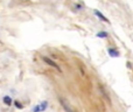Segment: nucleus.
<instances>
[{
	"mask_svg": "<svg viewBox=\"0 0 133 112\" xmlns=\"http://www.w3.org/2000/svg\"><path fill=\"white\" fill-rule=\"evenodd\" d=\"M42 60H43V61L46 62V63L48 64V65H50V67H53V68H55L56 70L58 71V73H62V69H61L60 67H58V64L56 63V62L51 61V60L49 58V57H47V56H42Z\"/></svg>",
	"mask_w": 133,
	"mask_h": 112,
	"instance_id": "1",
	"label": "nucleus"
},
{
	"mask_svg": "<svg viewBox=\"0 0 133 112\" xmlns=\"http://www.w3.org/2000/svg\"><path fill=\"white\" fill-rule=\"evenodd\" d=\"M94 13H95V15H96L101 21H103V22H105V23H110V20H109V19L106 18V16L104 15L103 13H101V12H99L98 9H95Z\"/></svg>",
	"mask_w": 133,
	"mask_h": 112,
	"instance_id": "2",
	"label": "nucleus"
},
{
	"mask_svg": "<svg viewBox=\"0 0 133 112\" xmlns=\"http://www.w3.org/2000/svg\"><path fill=\"white\" fill-rule=\"evenodd\" d=\"M108 53H109V55H110L111 57H119L120 56L119 50H118V49H116V48H113V47H109V48H108Z\"/></svg>",
	"mask_w": 133,
	"mask_h": 112,
	"instance_id": "3",
	"label": "nucleus"
},
{
	"mask_svg": "<svg viewBox=\"0 0 133 112\" xmlns=\"http://www.w3.org/2000/svg\"><path fill=\"white\" fill-rule=\"evenodd\" d=\"M84 8H85L84 4H82V2H76V4L74 5V7H72V9H71V11L75 12V13H77V12L83 11Z\"/></svg>",
	"mask_w": 133,
	"mask_h": 112,
	"instance_id": "4",
	"label": "nucleus"
},
{
	"mask_svg": "<svg viewBox=\"0 0 133 112\" xmlns=\"http://www.w3.org/2000/svg\"><path fill=\"white\" fill-rule=\"evenodd\" d=\"M47 106H48V102L44 101V102H42L40 105L33 108V111H43V110H46V109H47Z\"/></svg>",
	"mask_w": 133,
	"mask_h": 112,
	"instance_id": "5",
	"label": "nucleus"
},
{
	"mask_svg": "<svg viewBox=\"0 0 133 112\" xmlns=\"http://www.w3.org/2000/svg\"><path fill=\"white\" fill-rule=\"evenodd\" d=\"M2 103H4L5 105H7V106H11L12 103H14V102L12 101L11 96H8V95H5V96L2 97Z\"/></svg>",
	"mask_w": 133,
	"mask_h": 112,
	"instance_id": "6",
	"label": "nucleus"
},
{
	"mask_svg": "<svg viewBox=\"0 0 133 112\" xmlns=\"http://www.w3.org/2000/svg\"><path fill=\"white\" fill-rule=\"evenodd\" d=\"M97 37H101V39H106V37H109V33L108 32H104V30H101V32H98L96 34Z\"/></svg>",
	"mask_w": 133,
	"mask_h": 112,
	"instance_id": "7",
	"label": "nucleus"
},
{
	"mask_svg": "<svg viewBox=\"0 0 133 112\" xmlns=\"http://www.w3.org/2000/svg\"><path fill=\"white\" fill-rule=\"evenodd\" d=\"M14 105H15L18 109H23V105L22 104H20V102L19 101H14Z\"/></svg>",
	"mask_w": 133,
	"mask_h": 112,
	"instance_id": "8",
	"label": "nucleus"
}]
</instances>
